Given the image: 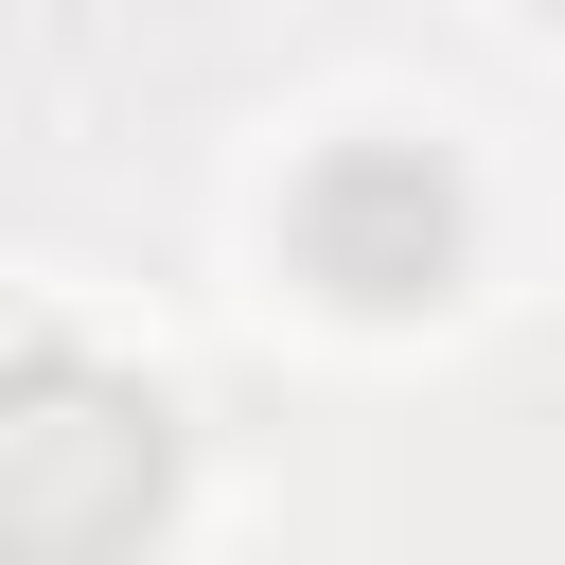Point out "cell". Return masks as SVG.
Returning <instances> with one entry per match:
<instances>
[{
  "label": "cell",
  "mask_w": 565,
  "mask_h": 565,
  "mask_svg": "<svg viewBox=\"0 0 565 565\" xmlns=\"http://www.w3.org/2000/svg\"><path fill=\"white\" fill-rule=\"evenodd\" d=\"M177 512V406L124 388L71 318L0 335V565H141Z\"/></svg>",
  "instance_id": "cell-1"
},
{
  "label": "cell",
  "mask_w": 565,
  "mask_h": 565,
  "mask_svg": "<svg viewBox=\"0 0 565 565\" xmlns=\"http://www.w3.org/2000/svg\"><path fill=\"white\" fill-rule=\"evenodd\" d=\"M282 265L335 318H441L459 265H477V194H459L441 141H318L300 194H282Z\"/></svg>",
  "instance_id": "cell-2"
},
{
  "label": "cell",
  "mask_w": 565,
  "mask_h": 565,
  "mask_svg": "<svg viewBox=\"0 0 565 565\" xmlns=\"http://www.w3.org/2000/svg\"><path fill=\"white\" fill-rule=\"evenodd\" d=\"M530 18H565V0H530Z\"/></svg>",
  "instance_id": "cell-3"
}]
</instances>
